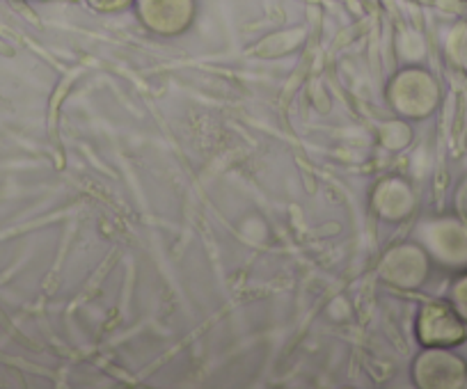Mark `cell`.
<instances>
[{
  "instance_id": "1",
  "label": "cell",
  "mask_w": 467,
  "mask_h": 389,
  "mask_svg": "<svg viewBox=\"0 0 467 389\" xmlns=\"http://www.w3.org/2000/svg\"><path fill=\"white\" fill-rule=\"evenodd\" d=\"M456 302H458V310H461V314L467 319V277H462L461 284H458Z\"/></svg>"
},
{
  "instance_id": "2",
  "label": "cell",
  "mask_w": 467,
  "mask_h": 389,
  "mask_svg": "<svg viewBox=\"0 0 467 389\" xmlns=\"http://www.w3.org/2000/svg\"><path fill=\"white\" fill-rule=\"evenodd\" d=\"M465 200H467V198H465Z\"/></svg>"
}]
</instances>
